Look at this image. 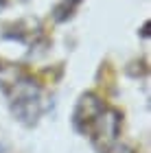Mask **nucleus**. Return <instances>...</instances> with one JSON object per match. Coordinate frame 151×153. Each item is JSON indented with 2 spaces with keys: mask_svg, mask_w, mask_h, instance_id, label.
<instances>
[{
  "mask_svg": "<svg viewBox=\"0 0 151 153\" xmlns=\"http://www.w3.org/2000/svg\"><path fill=\"white\" fill-rule=\"evenodd\" d=\"M0 153H2V144H0Z\"/></svg>",
  "mask_w": 151,
  "mask_h": 153,
  "instance_id": "nucleus-6",
  "label": "nucleus"
},
{
  "mask_svg": "<svg viewBox=\"0 0 151 153\" xmlns=\"http://www.w3.org/2000/svg\"><path fill=\"white\" fill-rule=\"evenodd\" d=\"M2 90L9 99L13 116L24 125H33L44 112L42 88L24 72H16L13 79H2Z\"/></svg>",
  "mask_w": 151,
  "mask_h": 153,
  "instance_id": "nucleus-1",
  "label": "nucleus"
},
{
  "mask_svg": "<svg viewBox=\"0 0 151 153\" xmlns=\"http://www.w3.org/2000/svg\"><path fill=\"white\" fill-rule=\"evenodd\" d=\"M103 153H134V149L127 147V144H123V142H112L109 147H105Z\"/></svg>",
  "mask_w": 151,
  "mask_h": 153,
  "instance_id": "nucleus-4",
  "label": "nucleus"
},
{
  "mask_svg": "<svg viewBox=\"0 0 151 153\" xmlns=\"http://www.w3.org/2000/svg\"><path fill=\"white\" fill-rule=\"evenodd\" d=\"M105 107H107V105L99 99L97 94L86 92V94L77 101L74 112H72V125H74V129L81 131V134H88V129L92 127V123L99 118V114H101Z\"/></svg>",
  "mask_w": 151,
  "mask_h": 153,
  "instance_id": "nucleus-3",
  "label": "nucleus"
},
{
  "mask_svg": "<svg viewBox=\"0 0 151 153\" xmlns=\"http://www.w3.org/2000/svg\"><path fill=\"white\" fill-rule=\"evenodd\" d=\"M2 7H4V0H0V9H2Z\"/></svg>",
  "mask_w": 151,
  "mask_h": 153,
  "instance_id": "nucleus-5",
  "label": "nucleus"
},
{
  "mask_svg": "<svg viewBox=\"0 0 151 153\" xmlns=\"http://www.w3.org/2000/svg\"><path fill=\"white\" fill-rule=\"evenodd\" d=\"M121 123H123V116L116 109L105 107L99 114V118L92 123V127L88 129L86 136H90L99 147H109L112 142H116V136L121 131Z\"/></svg>",
  "mask_w": 151,
  "mask_h": 153,
  "instance_id": "nucleus-2",
  "label": "nucleus"
}]
</instances>
